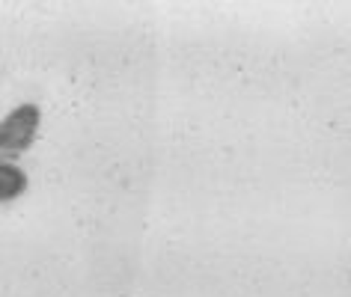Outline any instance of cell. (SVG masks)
<instances>
[{
    "label": "cell",
    "instance_id": "7a4b0ae2",
    "mask_svg": "<svg viewBox=\"0 0 351 297\" xmlns=\"http://www.w3.org/2000/svg\"><path fill=\"white\" fill-rule=\"evenodd\" d=\"M30 188V179L12 158H0V205H10L21 199Z\"/></svg>",
    "mask_w": 351,
    "mask_h": 297
},
{
    "label": "cell",
    "instance_id": "6da1fadb",
    "mask_svg": "<svg viewBox=\"0 0 351 297\" xmlns=\"http://www.w3.org/2000/svg\"><path fill=\"white\" fill-rule=\"evenodd\" d=\"M42 128V110L24 101L0 119V158H19L33 146Z\"/></svg>",
    "mask_w": 351,
    "mask_h": 297
}]
</instances>
